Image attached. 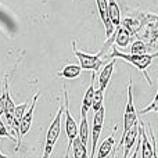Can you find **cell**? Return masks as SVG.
I'll use <instances>...</instances> for the list:
<instances>
[{"label": "cell", "mask_w": 158, "mask_h": 158, "mask_svg": "<svg viewBox=\"0 0 158 158\" xmlns=\"http://www.w3.org/2000/svg\"><path fill=\"white\" fill-rule=\"evenodd\" d=\"M115 148V139L114 136H110L104 140L103 143L100 144L98 147V151H97V158H104V157H108L110 153Z\"/></svg>", "instance_id": "9a60e30c"}, {"label": "cell", "mask_w": 158, "mask_h": 158, "mask_svg": "<svg viewBox=\"0 0 158 158\" xmlns=\"http://www.w3.org/2000/svg\"><path fill=\"white\" fill-rule=\"evenodd\" d=\"M8 77H4V86H3V93L0 96V117L4 114V107H6V98H7V93H8Z\"/></svg>", "instance_id": "44dd1931"}, {"label": "cell", "mask_w": 158, "mask_h": 158, "mask_svg": "<svg viewBox=\"0 0 158 158\" xmlns=\"http://www.w3.org/2000/svg\"><path fill=\"white\" fill-rule=\"evenodd\" d=\"M14 111H15V104H14L13 98L10 96V90L7 93V98H6V107H4V117L6 122H7V128H13V121H14Z\"/></svg>", "instance_id": "5bb4252c"}, {"label": "cell", "mask_w": 158, "mask_h": 158, "mask_svg": "<svg viewBox=\"0 0 158 158\" xmlns=\"http://www.w3.org/2000/svg\"><path fill=\"white\" fill-rule=\"evenodd\" d=\"M72 148H74V157L77 158H86L87 151H86V144L81 140V137L77 136L72 143Z\"/></svg>", "instance_id": "e0dca14e"}, {"label": "cell", "mask_w": 158, "mask_h": 158, "mask_svg": "<svg viewBox=\"0 0 158 158\" xmlns=\"http://www.w3.org/2000/svg\"><path fill=\"white\" fill-rule=\"evenodd\" d=\"M148 49H150V47L147 46V43H146L144 40L137 39L136 42H133V43H132L131 53H132V54H144V53H147Z\"/></svg>", "instance_id": "d6986e66"}, {"label": "cell", "mask_w": 158, "mask_h": 158, "mask_svg": "<svg viewBox=\"0 0 158 158\" xmlns=\"http://www.w3.org/2000/svg\"><path fill=\"white\" fill-rule=\"evenodd\" d=\"M156 57H158V52L157 53H144V54H126V53L118 52L117 47H114L111 53V58H122L123 61H128L132 65H135L139 71H142L144 74L146 79H147L148 85H151V81L147 75V68L153 64V60Z\"/></svg>", "instance_id": "6da1fadb"}, {"label": "cell", "mask_w": 158, "mask_h": 158, "mask_svg": "<svg viewBox=\"0 0 158 158\" xmlns=\"http://www.w3.org/2000/svg\"><path fill=\"white\" fill-rule=\"evenodd\" d=\"M38 98H39V93H36V94L33 96L32 101H31L29 110H27V112L24 114V117H22V119H21V123H19V142H18V144H17V150H18L19 146H21L22 137H24L25 135L29 132L31 126H32L33 114H35V106H36V101H38Z\"/></svg>", "instance_id": "52a82bcc"}, {"label": "cell", "mask_w": 158, "mask_h": 158, "mask_svg": "<svg viewBox=\"0 0 158 158\" xmlns=\"http://www.w3.org/2000/svg\"><path fill=\"white\" fill-rule=\"evenodd\" d=\"M0 137H8V139H11V140H15V137L11 136L10 132H8V128L2 122V121H0Z\"/></svg>", "instance_id": "603a6c76"}, {"label": "cell", "mask_w": 158, "mask_h": 158, "mask_svg": "<svg viewBox=\"0 0 158 158\" xmlns=\"http://www.w3.org/2000/svg\"><path fill=\"white\" fill-rule=\"evenodd\" d=\"M64 112V106H61L58 108L57 114H56L54 119L52 121L49 129L46 133V143H44V151H43V158H47L52 154L54 144L57 143L58 137H60V132H61V115Z\"/></svg>", "instance_id": "7a4b0ae2"}, {"label": "cell", "mask_w": 158, "mask_h": 158, "mask_svg": "<svg viewBox=\"0 0 158 158\" xmlns=\"http://www.w3.org/2000/svg\"><path fill=\"white\" fill-rule=\"evenodd\" d=\"M82 72V67L77 65V64H68L63 68V71L57 72V77L63 78V79H75L81 75Z\"/></svg>", "instance_id": "4fadbf2b"}, {"label": "cell", "mask_w": 158, "mask_h": 158, "mask_svg": "<svg viewBox=\"0 0 158 158\" xmlns=\"http://www.w3.org/2000/svg\"><path fill=\"white\" fill-rule=\"evenodd\" d=\"M94 71L92 74V82H90L89 87L87 90L85 92L83 96V100H82V107H81V115H87V111L92 108V104H93V98H94Z\"/></svg>", "instance_id": "8fae6325"}, {"label": "cell", "mask_w": 158, "mask_h": 158, "mask_svg": "<svg viewBox=\"0 0 158 158\" xmlns=\"http://www.w3.org/2000/svg\"><path fill=\"white\" fill-rule=\"evenodd\" d=\"M72 52L77 56V58L79 60V65L82 67V69H89V71H94L97 72L101 68V65L104 64V61L101 60V56L103 53H98V54H89V53H83L79 52L77 49V43L72 42Z\"/></svg>", "instance_id": "277c9868"}, {"label": "cell", "mask_w": 158, "mask_h": 158, "mask_svg": "<svg viewBox=\"0 0 158 158\" xmlns=\"http://www.w3.org/2000/svg\"><path fill=\"white\" fill-rule=\"evenodd\" d=\"M79 137L81 140L87 144V139H89V125H87V118L86 115H81V123H79Z\"/></svg>", "instance_id": "ac0fdd59"}, {"label": "cell", "mask_w": 158, "mask_h": 158, "mask_svg": "<svg viewBox=\"0 0 158 158\" xmlns=\"http://www.w3.org/2000/svg\"><path fill=\"white\" fill-rule=\"evenodd\" d=\"M139 122L137 123H135L133 126H132L131 129H129L126 133H123L122 135V137H121V142H119V144H118V150H119L122 146H125V158H128L129 157V151L133 148V146H135V143L137 142V139H139Z\"/></svg>", "instance_id": "ba28073f"}, {"label": "cell", "mask_w": 158, "mask_h": 158, "mask_svg": "<svg viewBox=\"0 0 158 158\" xmlns=\"http://www.w3.org/2000/svg\"><path fill=\"white\" fill-rule=\"evenodd\" d=\"M148 112H158V90H157V94L154 97L153 103L148 104L146 108L140 110V114H148Z\"/></svg>", "instance_id": "7402d4cb"}, {"label": "cell", "mask_w": 158, "mask_h": 158, "mask_svg": "<svg viewBox=\"0 0 158 158\" xmlns=\"http://www.w3.org/2000/svg\"><path fill=\"white\" fill-rule=\"evenodd\" d=\"M114 65H115V58H112L110 63H107L106 65L101 68L100 75H98V89L106 90L108 86L110 81H111V75L114 71Z\"/></svg>", "instance_id": "7c38bea8"}, {"label": "cell", "mask_w": 158, "mask_h": 158, "mask_svg": "<svg viewBox=\"0 0 158 158\" xmlns=\"http://www.w3.org/2000/svg\"><path fill=\"white\" fill-rule=\"evenodd\" d=\"M96 4L98 8V14H100V18L103 21L104 27H106V36L107 39L114 33V24H112L111 18H110V13H108V0H96Z\"/></svg>", "instance_id": "9c48e42d"}, {"label": "cell", "mask_w": 158, "mask_h": 158, "mask_svg": "<svg viewBox=\"0 0 158 158\" xmlns=\"http://www.w3.org/2000/svg\"><path fill=\"white\" fill-rule=\"evenodd\" d=\"M132 92H133V83H132V77H129L128 103H126V107H125V114H123V133H126L135 123H137V111H136V108H135Z\"/></svg>", "instance_id": "5b68a950"}, {"label": "cell", "mask_w": 158, "mask_h": 158, "mask_svg": "<svg viewBox=\"0 0 158 158\" xmlns=\"http://www.w3.org/2000/svg\"><path fill=\"white\" fill-rule=\"evenodd\" d=\"M64 92V114H65V135L67 139H68V147H67V153H65V158L69 157V151L72 150V143H74V139L78 136L79 133V126L77 123V121L74 119V117L69 112V101H68V93Z\"/></svg>", "instance_id": "3957f363"}, {"label": "cell", "mask_w": 158, "mask_h": 158, "mask_svg": "<svg viewBox=\"0 0 158 158\" xmlns=\"http://www.w3.org/2000/svg\"><path fill=\"white\" fill-rule=\"evenodd\" d=\"M104 117H106V110L101 107L98 111L94 112V118H93V125H92V153H90V158L96 157V147H97V142L100 137L101 129L104 125Z\"/></svg>", "instance_id": "8992f818"}, {"label": "cell", "mask_w": 158, "mask_h": 158, "mask_svg": "<svg viewBox=\"0 0 158 158\" xmlns=\"http://www.w3.org/2000/svg\"><path fill=\"white\" fill-rule=\"evenodd\" d=\"M0 158H6V156H4V154H3V153H2V151H0Z\"/></svg>", "instance_id": "cb8c5ba5"}, {"label": "cell", "mask_w": 158, "mask_h": 158, "mask_svg": "<svg viewBox=\"0 0 158 158\" xmlns=\"http://www.w3.org/2000/svg\"><path fill=\"white\" fill-rule=\"evenodd\" d=\"M108 13H110V18H111L114 27H119L121 25V10L118 6L117 0H108Z\"/></svg>", "instance_id": "2e32d148"}, {"label": "cell", "mask_w": 158, "mask_h": 158, "mask_svg": "<svg viewBox=\"0 0 158 158\" xmlns=\"http://www.w3.org/2000/svg\"><path fill=\"white\" fill-rule=\"evenodd\" d=\"M139 132H140V136H142V157L143 158H154L157 157V151L156 147L150 144L148 142V136L146 133V129L143 126V123H139Z\"/></svg>", "instance_id": "30bf717a"}, {"label": "cell", "mask_w": 158, "mask_h": 158, "mask_svg": "<svg viewBox=\"0 0 158 158\" xmlns=\"http://www.w3.org/2000/svg\"><path fill=\"white\" fill-rule=\"evenodd\" d=\"M103 98H104V90L97 89L94 92V98H93V104H92V110L93 111H98L103 107Z\"/></svg>", "instance_id": "ffe728a7"}]
</instances>
